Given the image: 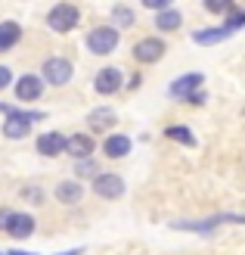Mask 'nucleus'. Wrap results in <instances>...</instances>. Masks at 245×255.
I'll return each mask as SVG.
<instances>
[{"label": "nucleus", "mask_w": 245, "mask_h": 255, "mask_svg": "<svg viewBox=\"0 0 245 255\" xmlns=\"http://www.w3.org/2000/svg\"><path fill=\"white\" fill-rule=\"evenodd\" d=\"M44 119H47L44 112H28V109L12 106L6 112V119H3V137L6 140H22V137L31 134V125L34 122H44Z\"/></svg>", "instance_id": "1"}, {"label": "nucleus", "mask_w": 245, "mask_h": 255, "mask_svg": "<svg viewBox=\"0 0 245 255\" xmlns=\"http://www.w3.org/2000/svg\"><path fill=\"white\" fill-rule=\"evenodd\" d=\"M118 41H121V31L115 28V25H96V28L87 34V50L93 56H109V53H115Z\"/></svg>", "instance_id": "2"}, {"label": "nucleus", "mask_w": 245, "mask_h": 255, "mask_svg": "<svg viewBox=\"0 0 245 255\" xmlns=\"http://www.w3.org/2000/svg\"><path fill=\"white\" fill-rule=\"evenodd\" d=\"M78 22H81V9L75 6V3H56L53 9L47 12V25H50V31H56V34H69L78 28Z\"/></svg>", "instance_id": "3"}, {"label": "nucleus", "mask_w": 245, "mask_h": 255, "mask_svg": "<svg viewBox=\"0 0 245 255\" xmlns=\"http://www.w3.org/2000/svg\"><path fill=\"white\" fill-rule=\"evenodd\" d=\"M72 75H75V66H72V59H66V56H50V59H44V66H41L44 84H53V87H66L72 81Z\"/></svg>", "instance_id": "4"}, {"label": "nucleus", "mask_w": 245, "mask_h": 255, "mask_svg": "<svg viewBox=\"0 0 245 255\" xmlns=\"http://www.w3.org/2000/svg\"><path fill=\"white\" fill-rule=\"evenodd\" d=\"M124 190H127L124 177L115 174V171H99V174L93 177V193H96L99 199H109V202H112V199H121Z\"/></svg>", "instance_id": "5"}, {"label": "nucleus", "mask_w": 245, "mask_h": 255, "mask_svg": "<svg viewBox=\"0 0 245 255\" xmlns=\"http://www.w3.org/2000/svg\"><path fill=\"white\" fill-rule=\"evenodd\" d=\"M124 87V72L121 69H115V66H106V69H99L96 72V78H93V91L99 97H112V94H118Z\"/></svg>", "instance_id": "6"}, {"label": "nucleus", "mask_w": 245, "mask_h": 255, "mask_svg": "<svg viewBox=\"0 0 245 255\" xmlns=\"http://www.w3.org/2000/svg\"><path fill=\"white\" fill-rule=\"evenodd\" d=\"M164 53H167V44L162 41V37H156V34H149V37H143V41L134 44V59L137 62H146V66L159 62Z\"/></svg>", "instance_id": "7"}, {"label": "nucleus", "mask_w": 245, "mask_h": 255, "mask_svg": "<svg viewBox=\"0 0 245 255\" xmlns=\"http://www.w3.org/2000/svg\"><path fill=\"white\" fill-rule=\"evenodd\" d=\"M12 87H16V100H19V103H37L41 94H44V78L34 75V72H28V75H22L19 81H12Z\"/></svg>", "instance_id": "8"}, {"label": "nucleus", "mask_w": 245, "mask_h": 255, "mask_svg": "<svg viewBox=\"0 0 245 255\" xmlns=\"http://www.w3.org/2000/svg\"><path fill=\"white\" fill-rule=\"evenodd\" d=\"M202 84H205L202 72H186V75H180V78H174L171 84H167V94H171L174 100H186L189 94L202 91Z\"/></svg>", "instance_id": "9"}, {"label": "nucleus", "mask_w": 245, "mask_h": 255, "mask_svg": "<svg viewBox=\"0 0 245 255\" xmlns=\"http://www.w3.org/2000/svg\"><path fill=\"white\" fill-rule=\"evenodd\" d=\"M3 234H9L12 240H28L34 234V215H28V212H12L9 221H6V227H3Z\"/></svg>", "instance_id": "10"}, {"label": "nucleus", "mask_w": 245, "mask_h": 255, "mask_svg": "<svg viewBox=\"0 0 245 255\" xmlns=\"http://www.w3.org/2000/svg\"><path fill=\"white\" fill-rule=\"evenodd\" d=\"M66 152L72 159H90V156H96V140L90 134H72L66 137Z\"/></svg>", "instance_id": "11"}, {"label": "nucleus", "mask_w": 245, "mask_h": 255, "mask_svg": "<svg viewBox=\"0 0 245 255\" xmlns=\"http://www.w3.org/2000/svg\"><path fill=\"white\" fill-rule=\"evenodd\" d=\"M34 149L41 152V156H62L66 152V134H59V131H44L41 137L34 140Z\"/></svg>", "instance_id": "12"}, {"label": "nucleus", "mask_w": 245, "mask_h": 255, "mask_svg": "<svg viewBox=\"0 0 245 255\" xmlns=\"http://www.w3.org/2000/svg\"><path fill=\"white\" fill-rule=\"evenodd\" d=\"M134 140L127 134H106V140H102V156L106 159H124L127 152H131Z\"/></svg>", "instance_id": "13"}, {"label": "nucleus", "mask_w": 245, "mask_h": 255, "mask_svg": "<svg viewBox=\"0 0 245 255\" xmlns=\"http://www.w3.org/2000/svg\"><path fill=\"white\" fill-rule=\"evenodd\" d=\"M56 202H62V206H78V202L84 199V187H81V181H59L56 184Z\"/></svg>", "instance_id": "14"}, {"label": "nucleus", "mask_w": 245, "mask_h": 255, "mask_svg": "<svg viewBox=\"0 0 245 255\" xmlns=\"http://www.w3.org/2000/svg\"><path fill=\"white\" fill-rule=\"evenodd\" d=\"M230 34H233V31L224 28V25H214V28H199V31H192V44H199V47H214V44L227 41Z\"/></svg>", "instance_id": "15"}, {"label": "nucleus", "mask_w": 245, "mask_h": 255, "mask_svg": "<svg viewBox=\"0 0 245 255\" xmlns=\"http://www.w3.org/2000/svg\"><path fill=\"white\" fill-rule=\"evenodd\" d=\"M87 125H90V131H96V134H109L115 128V112L109 106H99L87 116Z\"/></svg>", "instance_id": "16"}, {"label": "nucleus", "mask_w": 245, "mask_h": 255, "mask_svg": "<svg viewBox=\"0 0 245 255\" xmlns=\"http://www.w3.org/2000/svg\"><path fill=\"white\" fill-rule=\"evenodd\" d=\"M180 25H183V12L180 9H162V12H156V28L162 31V34H174Z\"/></svg>", "instance_id": "17"}, {"label": "nucleus", "mask_w": 245, "mask_h": 255, "mask_svg": "<svg viewBox=\"0 0 245 255\" xmlns=\"http://www.w3.org/2000/svg\"><path fill=\"white\" fill-rule=\"evenodd\" d=\"M22 41V25L19 22H0V53H6Z\"/></svg>", "instance_id": "18"}, {"label": "nucleus", "mask_w": 245, "mask_h": 255, "mask_svg": "<svg viewBox=\"0 0 245 255\" xmlns=\"http://www.w3.org/2000/svg\"><path fill=\"white\" fill-rule=\"evenodd\" d=\"M164 137L174 140V143H183V146H196V134L189 131V125H167Z\"/></svg>", "instance_id": "19"}, {"label": "nucleus", "mask_w": 245, "mask_h": 255, "mask_svg": "<svg viewBox=\"0 0 245 255\" xmlns=\"http://www.w3.org/2000/svg\"><path fill=\"white\" fill-rule=\"evenodd\" d=\"M137 22V16H134V9H127V6H115L112 9V25L118 31H124V28H131V25Z\"/></svg>", "instance_id": "20"}, {"label": "nucleus", "mask_w": 245, "mask_h": 255, "mask_svg": "<svg viewBox=\"0 0 245 255\" xmlns=\"http://www.w3.org/2000/svg\"><path fill=\"white\" fill-rule=\"evenodd\" d=\"M202 3L211 16H227V12L236 9V0H202Z\"/></svg>", "instance_id": "21"}, {"label": "nucleus", "mask_w": 245, "mask_h": 255, "mask_svg": "<svg viewBox=\"0 0 245 255\" xmlns=\"http://www.w3.org/2000/svg\"><path fill=\"white\" fill-rule=\"evenodd\" d=\"M224 28H230V31H239V28H245V9H233V12H227L224 16Z\"/></svg>", "instance_id": "22"}, {"label": "nucleus", "mask_w": 245, "mask_h": 255, "mask_svg": "<svg viewBox=\"0 0 245 255\" xmlns=\"http://www.w3.org/2000/svg\"><path fill=\"white\" fill-rule=\"evenodd\" d=\"M146 9H152V12H162V9H171L174 6V0H140Z\"/></svg>", "instance_id": "23"}, {"label": "nucleus", "mask_w": 245, "mask_h": 255, "mask_svg": "<svg viewBox=\"0 0 245 255\" xmlns=\"http://www.w3.org/2000/svg\"><path fill=\"white\" fill-rule=\"evenodd\" d=\"M78 174H99L96 171V165H93V156H90V159H78Z\"/></svg>", "instance_id": "24"}, {"label": "nucleus", "mask_w": 245, "mask_h": 255, "mask_svg": "<svg viewBox=\"0 0 245 255\" xmlns=\"http://www.w3.org/2000/svg\"><path fill=\"white\" fill-rule=\"evenodd\" d=\"M9 84H12V72L6 66H0V91H6Z\"/></svg>", "instance_id": "25"}, {"label": "nucleus", "mask_w": 245, "mask_h": 255, "mask_svg": "<svg viewBox=\"0 0 245 255\" xmlns=\"http://www.w3.org/2000/svg\"><path fill=\"white\" fill-rule=\"evenodd\" d=\"M186 103H189V106H202V103H205V91L189 94V97H186Z\"/></svg>", "instance_id": "26"}, {"label": "nucleus", "mask_w": 245, "mask_h": 255, "mask_svg": "<svg viewBox=\"0 0 245 255\" xmlns=\"http://www.w3.org/2000/svg\"><path fill=\"white\" fill-rule=\"evenodd\" d=\"M22 193H25V196H31L34 202H41V190H34V187H28V190H22Z\"/></svg>", "instance_id": "27"}, {"label": "nucleus", "mask_w": 245, "mask_h": 255, "mask_svg": "<svg viewBox=\"0 0 245 255\" xmlns=\"http://www.w3.org/2000/svg\"><path fill=\"white\" fill-rule=\"evenodd\" d=\"M9 215H12L9 209H0V231H3V227H6V221H9Z\"/></svg>", "instance_id": "28"}, {"label": "nucleus", "mask_w": 245, "mask_h": 255, "mask_svg": "<svg viewBox=\"0 0 245 255\" xmlns=\"http://www.w3.org/2000/svg\"><path fill=\"white\" fill-rule=\"evenodd\" d=\"M3 255H37V252H22V249H6Z\"/></svg>", "instance_id": "29"}, {"label": "nucleus", "mask_w": 245, "mask_h": 255, "mask_svg": "<svg viewBox=\"0 0 245 255\" xmlns=\"http://www.w3.org/2000/svg\"><path fill=\"white\" fill-rule=\"evenodd\" d=\"M12 106H6V103H0V112H3V116H6V112H9Z\"/></svg>", "instance_id": "30"}, {"label": "nucleus", "mask_w": 245, "mask_h": 255, "mask_svg": "<svg viewBox=\"0 0 245 255\" xmlns=\"http://www.w3.org/2000/svg\"><path fill=\"white\" fill-rule=\"evenodd\" d=\"M84 249H72V252H62V255H81Z\"/></svg>", "instance_id": "31"}]
</instances>
